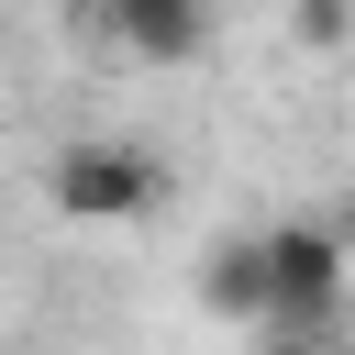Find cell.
I'll list each match as a JSON object with an SVG mask.
<instances>
[{"instance_id":"5","label":"cell","mask_w":355,"mask_h":355,"mask_svg":"<svg viewBox=\"0 0 355 355\" xmlns=\"http://www.w3.org/2000/svg\"><path fill=\"white\" fill-rule=\"evenodd\" d=\"M266 355H355V344H333V333H266Z\"/></svg>"},{"instance_id":"2","label":"cell","mask_w":355,"mask_h":355,"mask_svg":"<svg viewBox=\"0 0 355 355\" xmlns=\"http://www.w3.org/2000/svg\"><path fill=\"white\" fill-rule=\"evenodd\" d=\"M44 200H55L67 222H144V211H155V155L122 144V133H89V144H67V155L44 166Z\"/></svg>"},{"instance_id":"4","label":"cell","mask_w":355,"mask_h":355,"mask_svg":"<svg viewBox=\"0 0 355 355\" xmlns=\"http://www.w3.org/2000/svg\"><path fill=\"white\" fill-rule=\"evenodd\" d=\"M300 33L311 44H344V0H300Z\"/></svg>"},{"instance_id":"1","label":"cell","mask_w":355,"mask_h":355,"mask_svg":"<svg viewBox=\"0 0 355 355\" xmlns=\"http://www.w3.org/2000/svg\"><path fill=\"white\" fill-rule=\"evenodd\" d=\"M255 244V333H333L344 311V233L333 222H266Z\"/></svg>"},{"instance_id":"3","label":"cell","mask_w":355,"mask_h":355,"mask_svg":"<svg viewBox=\"0 0 355 355\" xmlns=\"http://www.w3.org/2000/svg\"><path fill=\"white\" fill-rule=\"evenodd\" d=\"M111 33L144 55V67H189L211 44V0H111Z\"/></svg>"}]
</instances>
